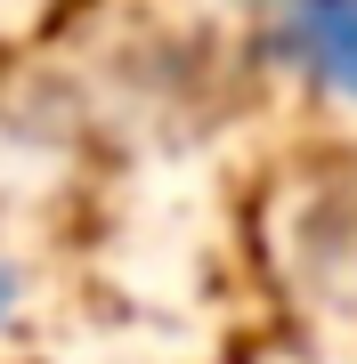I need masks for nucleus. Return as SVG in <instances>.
Here are the masks:
<instances>
[{"label": "nucleus", "instance_id": "obj_1", "mask_svg": "<svg viewBox=\"0 0 357 364\" xmlns=\"http://www.w3.org/2000/svg\"><path fill=\"white\" fill-rule=\"evenodd\" d=\"M284 9V49L317 65L341 97H357V0H276Z\"/></svg>", "mask_w": 357, "mask_h": 364}, {"label": "nucleus", "instance_id": "obj_2", "mask_svg": "<svg viewBox=\"0 0 357 364\" xmlns=\"http://www.w3.org/2000/svg\"><path fill=\"white\" fill-rule=\"evenodd\" d=\"M0 299H9V284H0Z\"/></svg>", "mask_w": 357, "mask_h": 364}]
</instances>
